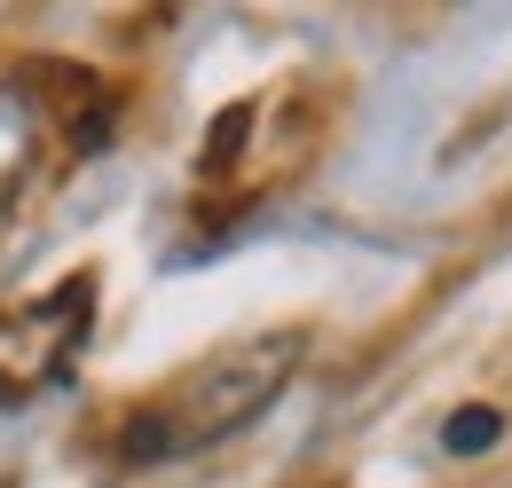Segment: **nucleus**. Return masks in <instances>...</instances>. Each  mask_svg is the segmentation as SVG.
I'll return each instance as SVG.
<instances>
[{
    "mask_svg": "<svg viewBox=\"0 0 512 488\" xmlns=\"http://www.w3.org/2000/svg\"><path fill=\"white\" fill-rule=\"evenodd\" d=\"M292 363V339H268L253 347L245 363L229 370H205L190 394L166 410V418H150V426H134V457H166V449H197V441H213V433H229L237 418H253L260 402L276 394V378Z\"/></svg>",
    "mask_w": 512,
    "mask_h": 488,
    "instance_id": "f257e3e1",
    "label": "nucleus"
},
{
    "mask_svg": "<svg viewBox=\"0 0 512 488\" xmlns=\"http://www.w3.org/2000/svg\"><path fill=\"white\" fill-rule=\"evenodd\" d=\"M497 441V410H465V418H449V449H489Z\"/></svg>",
    "mask_w": 512,
    "mask_h": 488,
    "instance_id": "f03ea898",
    "label": "nucleus"
}]
</instances>
